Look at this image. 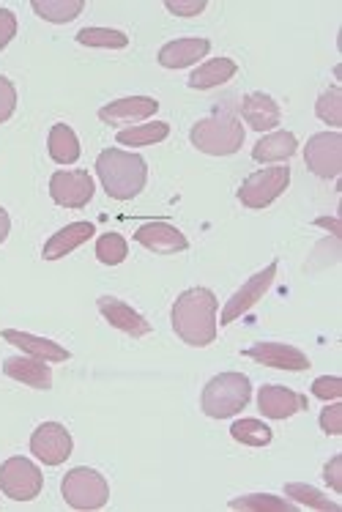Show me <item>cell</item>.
Returning a JSON list of instances; mask_svg holds the SVG:
<instances>
[{
	"mask_svg": "<svg viewBox=\"0 0 342 512\" xmlns=\"http://www.w3.org/2000/svg\"><path fill=\"white\" fill-rule=\"evenodd\" d=\"M217 296L208 288H189L173 304V329L187 345L206 348L217 340Z\"/></svg>",
	"mask_w": 342,
	"mask_h": 512,
	"instance_id": "cell-1",
	"label": "cell"
},
{
	"mask_svg": "<svg viewBox=\"0 0 342 512\" xmlns=\"http://www.w3.org/2000/svg\"><path fill=\"white\" fill-rule=\"evenodd\" d=\"M96 173H99L102 189L113 200L137 198L148 181L146 159L121 148H104L96 157Z\"/></svg>",
	"mask_w": 342,
	"mask_h": 512,
	"instance_id": "cell-2",
	"label": "cell"
},
{
	"mask_svg": "<svg viewBox=\"0 0 342 512\" xmlns=\"http://www.w3.org/2000/svg\"><path fill=\"white\" fill-rule=\"evenodd\" d=\"M189 137L192 146L208 157H230L244 146V126L230 107H219L217 113L200 118Z\"/></svg>",
	"mask_w": 342,
	"mask_h": 512,
	"instance_id": "cell-3",
	"label": "cell"
},
{
	"mask_svg": "<svg viewBox=\"0 0 342 512\" xmlns=\"http://www.w3.org/2000/svg\"><path fill=\"white\" fill-rule=\"evenodd\" d=\"M252 384L241 373H219L206 384L200 408L211 419H230L249 406Z\"/></svg>",
	"mask_w": 342,
	"mask_h": 512,
	"instance_id": "cell-4",
	"label": "cell"
},
{
	"mask_svg": "<svg viewBox=\"0 0 342 512\" xmlns=\"http://www.w3.org/2000/svg\"><path fill=\"white\" fill-rule=\"evenodd\" d=\"M61 493L72 510L94 512L110 502V485L102 474L88 466H77L61 482Z\"/></svg>",
	"mask_w": 342,
	"mask_h": 512,
	"instance_id": "cell-5",
	"label": "cell"
},
{
	"mask_svg": "<svg viewBox=\"0 0 342 512\" xmlns=\"http://www.w3.org/2000/svg\"><path fill=\"white\" fill-rule=\"evenodd\" d=\"M44 488V474L28 458H9L0 466V491L14 502H31Z\"/></svg>",
	"mask_w": 342,
	"mask_h": 512,
	"instance_id": "cell-6",
	"label": "cell"
},
{
	"mask_svg": "<svg viewBox=\"0 0 342 512\" xmlns=\"http://www.w3.org/2000/svg\"><path fill=\"white\" fill-rule=\"evenodd\" d=\"M291 184V170L288 168H266L244 178L239 187V200L247 209H266Z\"/></svg>",
	"mask_w": 342,
	"mask_h": 512,
	"instance_id": "cell-7",
	"label": "cell"
},
{
	"mask_svg": "<svg viewBox=\"0 0 342 512\" xmlns=\"http://www.w3.org/2000/svg\"><path fill=\"white\" fill-rule=\"evenodd\" d=\"M304 162L312 176L337 178L342 173V135L340 132H321L312 135L304 146Z\"/></svg>",
	"mask_w": 342,
	"mask_h": 512,
	"instance_id": "cell-8",
	"label": "cell"
},
{
	"mask_svg": "<svg viewBox=\"0 0 342 512\" xmlns=\"http://www.w3.org/2000/svg\"><path fill=\"white\" fill-rule=\"evenodd\" d=\"M96 192V184L91 173L85 170H58L50 178L52 200L63 209H83L91 203Z\"/></svg>",
	"mask_w": 342,
	"mask_h": 512,
	"instance_id": "cell-9",
	"label": "cell"
},
{
	"mask_svg": "<svg viewBox=\"0 0 342 512\" xmlns=\"http://www.w3.org/2000/svg\"><path fill=\"white\" fill-rule=\"evenodd\" d=\"M74 441L61 422H44L31 436V452L47 466H61L72 455Z\"/></svg>",
	"mask_w": 342,
	"mask_h": 512,
	"instance_id": "cell-10",
	"label": "cell"
},
{
	"mask_svg": "<svg viewBox=\"0 0 342 512\" xmlns=\"http://www.w3.org/2000/svg\"><path fill=\"white\" fill-rule=\"evenodd\" d=\"M274 277H277V263H271L263 272H258L255 277H249L247 283L241 285L239 291L230 296V302L225 304V310H222V324H233V321H239L241 315L249 313V310L266 296V291H269L271 283H274Z\"/></svg>",
	"mask_w": 342,
	"mask_h": 512,
	"instance_id": "cell-11",
	"label": "cell"
},
{
	"mask_svg": "<svg viewBox=\"0 0 342 512\" xmlns=\"http://www.w3.org/2000/svg\"><path fill=\"white\" fill-rule=\"evenodd\" d=\"M156 113H159V102L151 96H126V99H115L110 105H104L99 110V118L110 126H132Z\"/></svg>",
	"mask_w": 342,
	"mask_h": 512,
	"instance_id": "cell-12",
	"label": "cell"
},
{
	"mask_svg": "<svg viewBox=\"0 0 342 512\" xmlns=\"http://www.w3.org/2000/svg\"><path fill=\"white\" fill-rule=\"evenodd\" d=\"M137 244H143L146 250L156 252V255H176V252L189 250V239L173 225L167 222H146L140 225L135 233Z\"/></svg>",
	"mask_w": 342,
	"mask_h": 512,
	"instance_id": "cell-13",
	"label": "cell"
},
{
	"mask_svg": "<svg viewBox=\"0 0 342 512\" xmlns=\"http://www.w3.org/2000/svg\"><path fill=\"white\" fill-rule=\"evenodd\" d=\"M258 408L263 417L269 419H291L299 411H307V398L296 395L293 389L277 387V384H266L258 392Z\"/></svg>",
	"mask_w": 342,
	"mask_h": 512,
	"instance_id": "cell-14",
	"label": "cell"
},
{
	"mask_svg": "<svg viewBox=\"0 0 342 512\" xmlns=\"http://www.w3.org/2000/svg\"><path fill=\"white\" fill-rule=\"evenodd\" d=\"M99 313L104 315V321L115 326L118 332H124L129 337H146L151 335V324H148L143 315L137 313L135 307H129L115 296H102L99 299Z\"/></svg>",
	"mask_w": 342,
	"mask_h": 512,
	"instance_id": "cell-15",
	"label": "cell"
},
{
	"mask_svg": "<svg viewBox=\"0 0 342 512\" xmlns=\"http://www.w3.org/2000/svg\"><path fill=\"white\" fill-rule=\"evenodd\" d=\"M249 359H255L263 367H277V370H310V359L301 354L299 348L285 343H258L247 348Z\"/></svg>",
	"mask_w": 342,
	"mask_h": 512,
	"instance_id": "cell-16",
	"label": "cell"
},
{
	"mask_svg": "<svg viewBox=\"0 0 342 512\" xmlns=\"http://www.w3.org/2000/svg\"><path fill=\"white\" fill-rule=\"evenodd\" d=\"M91 236H96L94 222H74V225H66V228H61L55 236L47 239V244H44L42 250V258L44 261H61L69 252H74L77 247H83Z\"/></svg>",
	"mask_w": 342,
	"mask_h": 512,
	"instance_id": "cell-17",
	"label": "cell"
},
{
	"mask_svg": "<svg viewBox=\"0 0 342 512\" xmlns=\"http://www.w3.org/2000/svg\"><path fill=\"white\" fill-rule=\"evenodd\" d=\"M241 115L255 132H271L274 126H280L282 121V110L280 105L271 99L269 94H247L241 99Z\"/></svg>",
	"mask_w": 342,
	"mask_h": 512,
	"instance_id": "cell-18",
	"label": "cell"
},
{
	"mask_svg": "<svg viewBox=\"0 0 342 512\" xmlns=\"http://www.w3.org/2000/svg\"><path fill=\"white\" fill-rule=\"evenodd\" d=\"M3 373L31 389L52 387V370L47 367V362L33 359V356H9V359L3 362Z\"/></svg>",
	"mask_w": 342,
	"mask_h": 512,
	"instance_id": "cell-19",
	"label": "cell"
},
{
	"mask_svg": "<svg viewBox=\"0 0 342 512\" xmlns=\"http://www.w3.org/2000/svg\"><path fill=\"white\" fill-rule=\"evenodd\" d=\"M208 50H211V42L208 39H197V36H187V39H176V42L165 44L159 50V63L165 69H187L200 58H206Z\"/></svg>",
	"mask_w": 342,
	"mask_h": 512,
	"instance_id": "cell-20",
	"label": "cell"
},
{
	"mask_svg": "<svg viewBox=\"0 0 342 512\" xmlns=\"http://www.w3.org/2000/svg\"><path fill=\"white\" fill-rule=\"evenodd\" d=\"M3 340L22 348L33 359H42V362H66L72 356L63 345L55 343V340L28 335V332H17V329H3Z\"/></svg>",
	"mask_w": 342,
	"mask_h": 512,
	"instance_id": "cell-21",
	"label": "cell"
},
{
	"mask_svg": "<svg viewBox=\"0 0 342 512\" xmlns=\"http://www.w3.org/2000/svg\"><path fill=\"white\" fill-rule=\"evenodd\" d=\"M296 135L293 132H285V129H277V132H271L263 140L255 143L252 148V159L255 162H263V165H271V162H285V159H291L296 154Z\"/></svg>",
	"mask_w": 342,
	"mask_h": 512,
	"instance_id": "cell-22",
	"label": "cell"
},
{
	"mask_svg": "<svg viewBox=\"0 0 342 512\" xmlns=\"http://www.w3.org/2000/svg\"><path fill=\"white\" fill-rule=\"evenodd\" d=\"M236 72H239L236 61H230V58H214V61H206L203 66H197L195 72L189 74V88H195V91H211L217 85L230 83Z\"/></svg>",
	"mask_w": 342,
	"mask_h": 512,
	"instance_id": "cell-23",
	"label": "cell"
},
{
	"mask_svg": "<svg viewBox=\"0 0 342 512\" xmlns=\"http://www.w3.org/2000/svg\"><path fill=\"white\" fill-rule=\"evenodd\" d=\"M47 148H50V157L58 165H72L80 159V140L74 135V129L69 124H55L47 137Z\"/></svg>",
	"mask_w": 342,
	"mask_h": 512,
	"instance_id": "cell-24",
	"label": "cell"
},
{
	"mask_svg": "<svg viewBox=\"0 0 342 512\" xmlns=\"http://www.w3.org/2000/svg\"><path fill=\"white\" fill-rule=\"evenodd\" d=\"M170 135V124L165 121H154V124H140V126H126L118 132V143L129 148H143L162 143Z\"/></svg>",
	"mask_w": 342,
	"mask_h": 512,
	"instance_id": "cell-25",
	"label": "cell"
},
{
	"mask_svg": "<svg viewBox=\"0 0 342 512\" xmlns=\"http://www.w3.org/2000/svg\"><path fill=\"white\" fill-rule=\"evenodd\" d=\"M31 6L42 20L52 22V25H66L74 17H80L85 9L83 0H33Z\"/></svg>",
	"mask_w": 342,
	"mask_h": 512,
	"instance_id": "cell-26",
	"label": "cell"
},
{
	"mask_svg": "<svg viewBox=\"0 0 342 512\" xmlns=\"http://www.w3.org/2000/svg\"><path fill=\"white\" fill-rule=\"evenodd\" d=\"M230 436L239 444H247V447H266L274 439L269 425H263L260 419H236L230 428Z\"/></svg>",
	"mask_w": 342,
	"mask_h": 512,
	"instance_id": "cell-27",
	"label": "cell"
},
{
	"mask_svg": "<svg viewBox=\"0 0 342 512\" xmlns=\"http://www.w3.org/2000/svg\"><path fill=\"white\" fill-rule=\"evenodd\" d=\"M77 42L83 47H107V50H124L129 44V36L115 28H83L77 33Z\"/></svg>",
	"mask_w": 342,
	"mask_h": 512,
	"instance_id": "cell-28",
	"label": "cell"
},
{
	"mask_svg": "<svg viewBox=\"0 0 342 512\" xmlns=\"http://www.w3.org/2000/svg\"><path fill=\"white\" fill-rule=\"evenodd\" d=\"M230 510H252V512H296L291 502L277 499L271 493H252V496H241L230 502Z\"/></svg>",
	"mask_w": 342,
	"mask_h": 512,
	"instance_id": "cell-29",
	"label": "cell"
},
{
	"mask_svg": "<svg viewBox=\"0 0 342 512\" xmlns=\"http://www.w3.org/2000/svg\"><path fill=\"white\" fill-rule=\"evenodd\" d=\"M285 496H291L299 504H307L312 510H323V512H340V504L326 499L321 491H315L312 485H304V482H288L285 485Z\"/></svg>",
	"mask_w": 342,
	"mask_h": 512,
	"instance_id": "cell-30",
	"label": "cell"
},
{
	"mask_svg": "<svg viewBox=\"0 0 342 512\" xmlns=\"http://www.w3.org/2000/svg\"><path fill=\"white\" fill-rule=\"evenodd\" d=\"M126 255H129V247H126L124 236H118V233H104L96 241V258L104 266H118L126 261Z\"/></svg>",
	"mask_w": 342,
	"mask_h": 512,
	"instance_id": "cell-31",
	"label": "cell"
},
{
	"mask_svg": "<svg viewBox=\"0 0 342 512\" xmlns=\"http://www.w3.org/2000/svg\"><path fill=\"white\" fill-rule=\"evenodd\" d=\"M315 113H318V118L326 121L329 126H342V91L337 85L318 96Z\"/></svg>",
	"mask_w": 342,
	"mask_h": 512,
	"instance_id": "cell-32",
	"label": "cell"
},
{
	"mask_svg": "<svg viewBox=\"0 0 342 512\" xmlns=\"http://www.w3.org/2000/svg\"><path fill=\"white\" fill-rule=\"evenodd\" d=\"M14 110H17V88L9 77L0 74V124H6Z\"/></svg>",
	"mask_w": 342,
	"mask_h": 512,
	"instance_id": "cell-33",
	"label": "cell"
},
{
	"mask_svg": "<svg viewBox=\"0 0 342 512\" xmlns=\"http://www.w3.org/2000/svg\"><path fill=\"white\" fill-rule=\"evenodd\" d=\"M312 395L321 400H340L342 398V381L337 376H323L312 381Z\"/></svg>",
	"mask_w": 342,
	"mask_h": 512,
	"instance_id": "cell-34",
	"label": "cell"
},
{
	"mask_svg": "<svg viewBox=\"0 0 342 512\" xmlns=\"http://www.w3.org/2000/svg\"><path fill=\"white\" fill-rule=\"evenodd\" d=\"M321 430L329 433V436H340L342 433V406L334 403V406L323 408L321 411Z\"/></svg>",
	"mask_w": 342,
	"mask_h": 512,
	"instance_id": "cell-35",
	"label": "cell"
},
{
	"mask_svg": "<svg viewBox=\"0 0 342 512\" xmlns=\"http://www.w3.org/2000/svg\"><path fill=\"white\" fill-rule=\"evenodd\" d=\"M14 36H17V17H14V11L0 9V50H6Z\"/></svg>",
	"mask_w": 342,
	"mask_h": 512,
	"instance_id": "cell-36",
	"label": "cell"
},
{
	"mask_svg": "<svg viewBox=\"0 0 342 512\" xmlns=\"http://www.w3.org/2000/svg\"><path fill=\"white\" fill-rule=\"evenodd\" d=\"M323 477H326V485H329L334 493H342V455H334V458L323 466Z\"/></svg>",
	"mask_w": 342,
	"mask_h": 512,
	"instance_id": "cell-37",
	"label": "cell"
},
{
	"mask_svg": "<svg viewBox=\"0 0 342 512\" xmlns=\"http://www.w3.org/2000/svg\"><path fill=\"white\" fill-rule=\"evenodd\" d=\"M167 11H173L176 17H197L200 11H206V0H189V3H178V0H167Z\"/></svg>",
	"mask_w": 342,
	"mask_h": 512,
	"instance_id": "cell-38",
	"label": "cell"
},
{
	"mask_svg": "<svg viewBox=\"0 0 342 512\" xmlns=\"http://www.w3.org/2000/svg\"><path fill=\"white\" fill-rule=\"evenodd\" d=\"M9 230H11L9 211H6V209H3V206H0V244H3V241L9 239Z\"/></svg>",
	"mask_w": 342,
	"mask_h": 512,
	"instance_id": "cell-39",
	"label": "cell"
},
{
	"mask_svg": "<svg viewBox=\"0 0 342 512\" xmlns=\"http://www.w3.org/2000/svg\"><path fill=\"white\" fill-rule=\"evenodd\" d=\"M318 225L321 228H329L334 233V236H340V228H337V220H318Z\"/></svg>",
	"mask_w": 342,
	"mask_h": 512,
	"instance_id": "cell-40",
	"label": "cell"
}]
</instances>
